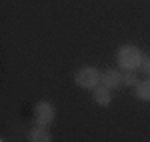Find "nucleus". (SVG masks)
Segmentation results:
<instances>
[{
    "instance_id": "5",
    "label": "nucleus",
    "mask_w": 150,
    "mask_h": 142,
    "mask_svg": "<svg viewBox=\"0 0 150 142\" xmlns=\"http://www.w3.org/2000/svg\"><path fill=\"white\" fill-rule=\"evenodd\" d=\"M94 92V102L98 104V106H108L110 104V100H112V94H110V88H106V86H96L92 90Z\"/></svg>"
},
{
    "instance_id": "7",
    "label": "nucleus",
    "mask_w": 150,
    "mask_h": 142,
    "mask_svg": "<svg viewBox=\"0 0 150 142\" xmlns=\"http://www.w3.org/2000/svg\"><path fill=\"white\" fill-rule=\"evenodd\" d=\"M134 92H136V98L144 100V102H150V80H142L134 86Z\"/></svg>"
},
{
    "instance_id": "9",
    "label": "nucleus",
    "mask_w": 150,
    "mask_h": 142,
    "mask_svg": "<svg viewBox=\"0 0 150 142\" xmlns=\"http://www.w3.org/2000/svg\"><path fill=\"white\" fill-rule=\"evenodd\" d=\"M140 70L144 72V74H148V76H150V54H148V56H144L142 64H140Z\"/></svg>"
},
{
    "instance_id": "2",
    "label": "nucleus",
    "mask_w": 150,
    "mask_h": 142,
    "mask_svg": "<svg viewBox=\"0 0 150 142\" xmlns=\"http://www.w3.org/2000/svg\"><path fill=\"white\" fill-rule=\"evenodd\" d=\"M74 80H76V84H78L80 88L94 90V88L100 84V72L96 70V68H92V66H84V68H80V70L76 72Z\"/></svg>"
},
{
    "instance_id": "1",
    "label": "nucleus",
    "mask_w": 150,
    "mask_h": 142,
    "mask_svg": "<svg viewBox=\"0 0 150 142\" xmlns=\"http://www.w3.org/2000/svg\"><path fill=\"white\" fill-rule=\"evenodd\" d=\"M142 60H144V54L134 44H124L116 52V62L122 70H136V68H140Z\"/></svg>"
},
{
    "instance_id": "4",
    "label": "nucleus",
    "mask_w": 150,
    "mask_h": 142,
    "mask_svg": "<svg viewBox=\"0 0 150 142\" xmlns=\"http://www.w3.org/2000/svg\"><path fill=\"white\" fill-rule=\"evenodd\" d=\"M100 84L102 86H106V88H118V86H122V72L118 70H104L102 74H100Z\"/></svg>"
},
{
    "instance_id": "8",
    "label": "nucleus",
    "mask_w": 150,
    "mask_h": 142,
    "mask_svg": "<svg viewBox=\"0 0 150 142\" xmlns=\"http://www.w3.org/2000/svg\"><path fill=\"white\" fill-rule=\"evenodd\" d=\"M122 84H124V86H136V84H138L136 74H134L132 70H126L124 74H122Z\"/></svg>"
},
{
    "instance_id": "3",
    "label": "nucleus",
    "mask_w": 150,
    "mask_h": 142,
    "mask_svg": "<svg viewBox=\"0 0 150 142\" xmlns=\"http://www.w3.org/2000/svg\"><path fill=\"white\" fill-rule=\"evenodd\" d=\"M34 118H36V124L38 126H44L46 128L48 124H52L54 120V106L50 102H38L34 106Z\"/></svg>"
},
{
    "instance_id": "6",
    "label": "nucleus",
    "mask_w": 150,
    "mask_h": 142,
    "mask_svg": "<svg viewBox=\"0 0 150 142\" xmlns=\"http://www.w3.org/2000/svg\"><path fill=\"white\" fill-rule=\"evenodd\" d=\"M28 140L30 142H52V138H50V134H48V130L44 126H38V128H32L30 130Z\"/></svg>"
}]
</instances>
